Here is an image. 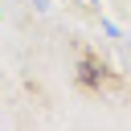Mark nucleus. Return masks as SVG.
<instances>
[{"mask_svg":"<svg viewBox=\"0 0 131 131\" xmlns=\"http://www.w3.org/2000/svg\"><path fill=\"white\" fill-rule=\"evenodd\" d=\"M106 82V66L94 57V53H86L82 61H78V86H86V90H98Z\"/></svg>","mask_w":131,"mask_h":131,"instance_id":"obj_1","label":"nucleus"},{"mask_svg":"<svg viewBox=\"0 0 131 131\" xmlns=\"http://www.w3.org/2000/svg\"><path fill=\"white\" fill-rule=\"evenodd\" d=\"M94 4H98V0H94Z\"/></svg>","mask_w":131,"mask_h":131,"instance_id":"obj_2","label":"nucleus"}]
</instances>
